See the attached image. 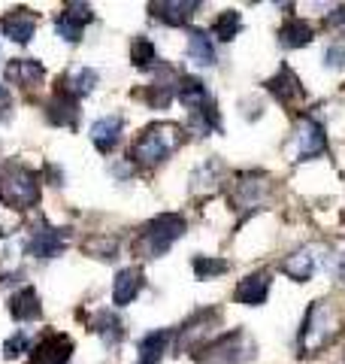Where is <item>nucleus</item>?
Instances as JSON below:
<instances>
[{
  "label": "nucleus",
  "instance_id": "obj_1",
  "mask_svg": "<svg viewBox=\"0 0 345 364\" xmlns=\"http://www.w3.org/2000/svg\"><path fill=\"white\" fill-rule=\"evenodd\" d=\"M342 325H345V306L336 301H315L312 306L306 310L303 316V328H300V337H297V349L300 355H318L327 343H333L339 334H342Z\"/></svg>",
  "mask_w": 345,
  "mask_h": 364
},
{
  "label": "nucleus",
  "instance_id": "obj_2",
  "mask_svg": "<svg viewBox=\"0 0 345 364\" xmlns=\"http://www.w3.org/2000/svg\"><path fill=\"white\" fill-rule=\"evenodd\" d=\"M182 143V128L172 122H164V124H152V128H146L140 136L133 140L131 146V161L140 164V167H155L160 164L167 155H172L179 149Z\"/></svg>",
  "mask_w": 345,
  "mask_h": 364
},
{
  "label": "nucleus",
  "instance_id": "obj_3",
  "mask_svg": "<svg viewBox=\"0 0 345 364\" xmlns=\"http://www.w3.org/2000/svg\"><path fill=\"white\" fill-rule=\"evenodd\" d=\"M0 200L6 203L9 210H31L37 207L40 200V176L28 170L25 164L9 161L0 170Z\"/></svg>",
  "mask_w": 345,
  "mask_h": 364
},
{
  "label": "nucleus",
  "instance_id": "obj_4",
  "mask_svg": "<svg viewBox=\"0 0 345 364\" xmlns=\"http://www.w3.org/2000/svg\"><path fill=\"white\" fill-rule=\"evenodd\" d=\"M182 234H185V219L176 213H160L140 228V237L133 240V252H140L146 258H158V255H164Z\"/></svg>",
  "mask_w": 345,
  "mask_h": 364
},
{
  "label": "nucleus",
  "instance_id": "obj_5",
  "mask_svg": "<svg viewBox=\"0 0 345 364\" xmlns=\"http://www.w3.org/2000/svg\"><path fill=\"white\" fill-rule=\"evenodd\" d=\"M255 340H251L243 328H236V331H227L221 337L209 340L203 349L197 361L200 364H246L248 358H255Z\"/></svg>",
  "mask_w": 345,
  "mask_h": 364
},
{
  "label": "nucleus",
  "instance_id": "obj_6",
  "mask_svg": "<svg viewBox=\"0 0 345 364\" xmlns=\"http://www.w3.org/2000/svg\"><path fill=\"white\" fill-rule=\"evenodd\" d=\"M67 243H70V234L64 231V228H52L45 219H40L37 225V231L31 234V240H28V252L33 258H55V255H61Z\"/></svg>",
  "mask_w": 345,
  "mask_h": 364
},
{
  "label": "nucleus",
  "instance_id": "obj_7",
  "mask_svg": "<svg viewBox=\"0 0 345 364\" xmlns=\"http://www.w3.org/2000/svg\"><path fill=\"white\" fill-rule=\"evenodd\" d=\"M91 18H94V13H91L88 4H67L61 9V16H58V21H55L58 37L67 40V43H79V40H82L85 25Z\"/></svg>",
  "mask_w": 345,
  "mask_h": 364
},
{
  "label": "nucleus",
  "instance_id": "obj_8",
  "mask_svg": "<svg viewBox=\"0 0 345 364\" xmlns=\"http://www.w3.org/2000/svg\"><path fill=\"white\" fill-rule=\"evenodd\" d=\"M73 355V340L67 334H45L31 349V364H67Z\"/></svg>",
  "mask_w": 345,
  "mask_h": 364
},
{
  "label": "nucleus",
  "instance_id": "obj_9",
  "mask_svg": "<svg viewBox=\"0 0 345 364\" xmlns=\"http://www.w3.org/2000/svg\"><path fill=\"white\" fill-rule=\"evenodd\" d=\"M221 318L218 310H200L194 313L185 325H182V334H179V346L182 349H194V346H206V340L212 334V325Z\"/></svg>",
  "mask_w": 345,
  "mask_h": 364
},
{
  "label": "nucleus",
  "instance_id": "obj_10",
  "mask_svg": "<svg viewBox=\"0 0 345 364\" xmlns=\"http://www.w3.org/2000/svg\"><path fill=\"white\" fill-rule=\"evenodd\" d=\"M37 25H40L37 13H31L28 6H18V9H9V13L4 16V21H0V31H4L13 43L28 46L31 37L37 33Z\"/></svg>",
  "mask_w": 345,
  "mask_h": 364
},
{
  "label": "nucleus",
  "instance_id": "obj_11",
  "mask_svg": "<svg viewBox=\"0 0 345 364\" xmlns=\"http://www.w3.org/2000/svg\"><path fill=\"white\" fill-rule=\"evenodd\" d=\"M297 152H300V158H318L327 152L324 128L315 119H303L300 128H297Z\"/></svg>",
  "mask_w": 345,
  "mask_h": 364
},
{
  "label": "nucleus",
  "instance_id": "obj_12",
  "mask_svg": "<svg viewBox=\"0 0 345 364\" xmlns=\"http://www.w3.org/2000/svg\"><path fill=\"white\" fill-rule=\"evenodd\" d=\"M45 119L58 124V128H76L79 100L73 95H67V91H55V97L49 100V107H45Z\"/></svg>",
  "mask_w": 345,
  "mask_h": 364
},
{
  "label": "nucleus",
  "instance_id": "obj_13",
  "mask_svg": "<svg viewBox=\"0 0 345 364\" xmlns=\"http://www.w3.org/2000/svg\"><path fill=\"white\" fill-rule=\"evenodd\" d=\"M121 128H124L121 116H103V119H97L94 124H91V143H94V149L103 152V155H109L115 146H119V140H121Z\"/></svg>",
  "mask_w": 345,
  "mask_h": 364
},
{
  "label": "nucleus",
  "instance_id": "obj_14",
  "mask_svg": "<svg viewBox=\"0 0 345 364\" xmlns=\"http://www.w3.org/2000/svg\"><path fill=\"white\" fill-rule=\"evenodd\" d=\"M270 294V273H248L246 279H239V286L234 289V298L236 304H246V306H261Z\"/></svg>",
  "mask_w": 345,
  "mask_h": 364
},
{
  "label": "nucleus",
  "instance_id": "obj_15",
  "mask_svg": "<svg viewBox=\"0 0 345 364\" xmlns=\"http://www.w3.org/2000/svg\"><path fill=\"white\" fill-rule=\"evenodd\" d=\"M267 88H270V95L275 100H282L285 107L303 100V85H300V79H297V73L291 70V67H282L273 79H267Z\"/></svg>",
  "mask_w": 345,
  "mask_h": 364
},
{
  "label": "nucleus",
  "instance_id": "obj_16",
  "mask_svg": "<svg viewBox=\"0 0 345 364\" xmlns=\"http://www.w3.org/2000/svg\"><path fill=\"white\" fill-rule=\"evenodd\" d=\"M143 291V270L140 267H124L112 279V301L119 306H128L136 294Z\"/></svg>",
  "mask_w": 345,
  "mask_h": 364
},
{
  "label": "nucleus",
  "instance_id": "obj_17",
  "mask_svg": "<svg viewBox=\"0 0 345 364\" xmlns=\"http://www.w3.org/2000/svg\"><path fill=\"white\" fill-rule=\"evenodd\" d=\"M152 9V16L160 18L164 25H172V28H179V25H185V21H191L194 16V9H200L197 0H164V4H152L148 6Z\"/></svg>",
  "mask_w": 345,
  "mask_h": 364
},
{
  "label": "nucleus",
  "instance_id": "obj_18",
  "mask_svg": "<svg viewBox=\"0 0 345 364\" xmlns=\"http://www.w3.org/2000/svg\"><path fill=\"white\" fill-rule=\"evenodd\" d=\"M179 100H182V107H185V109H191V116H197V112H203L206 107L212 104L209 88H206L197 76L179 79Z\"/></svg>",
  "mask_w": 345,
  "mask_h": 364
},
{
  "label": "nucleus",
  "instance_id": "obj_19",
  "mask_svg": "<svg viewBox=\"0 0 345 364\" xmlns=\"http://www.w3.org/2000/svg\"><path fill=\"white\" fill-rule=\"evenodd\" d=\"M6 79L18 88H37L43 82V64L33 58H13L6 64Z\"/></svg>",
  "mask_w": 345,
  "mask_h": 364
},
{
  "label": "nucleus",
  "instance_id": "obj_20",
  "mask_svg": "<svg viewBox=\"0 0 345 364\" xmlns=\"http://www.w3.org/2000/svg\"><path fill=\"white\" fill-rule=\"evenodd\" d=\"M179 91V79H176V73L170 70H164V79H155L152 85H146V91H143V97H146V104L152 107V109H164L170 100H172V95Z\"/></svg>",
  "mask_w": 345,
  "mask_h": 364
},
{
  "label": "nucleus",
  "instance_id": "obj_21",
  "mask_svg": "<svg viewBox=\"0 0 345 364\" xmlns=\"http://www.w3.org/2000/svg\"><path fill=\"white\" fill-rule=\"evenodd\" d=\"M9 313H13V318H18V322H33V318H40L43 313V304H40V294L37 289H21L13 294V301H9Z\"/></svg>",
  "mask_w": 345,
  "mask_h": 364
},
{
  "label": "nucleus",
  "instance_id": "obj_22",
  "mask_svg": "<svg viewBox=\"0 0 345 364\" xmlns=\"http://www.w3.org/2000/svg\"><path fill=\"white\" fill-rule=\"evenodd\" d=\"M312 37H315V31L303 18H288L279 28V43L285 46V49H303V46L312 43Z\"/></svg>",
  "mask_w": 345,
  "mask_h": 364
},
{
  "label": "nucleus",
  "instance_id": "obj_23",
  "mask_svg": "<svg viewBox=\"0 0 345 364\" xmlns=\"http://www.w3.org/2000/svg\"><path fill=\"white\" fill-rule=\"evenodd\" d=\"M282 273H288V277L297 279V282L312 279V273H315V255L309 252V249H297L294 255H288L282 261Z\"/></svg>",
  "mask_w": 345,
  "mask_h": 364
},
{
  "label": "nucleus",
  "instance_id": "obj_24",
  "mask_svg": "<svg viewBox=\"0 0 345 364\" xmlns=\"http://www.w3.org/2000/svg\"><path fill=\"white\" fill-rule=\"evenodd\" d=\"M91 331L100 334V337H103V343H106V346L121 343V337H124L121 318H119V316H112V310H103V313H97L94 318H91Z\"/></svg>",
  "mask_w": 345,
  "mask_h": 364
},
{
  "label": "nucleus",
  "instance_id": "obj_25",
  "mask_svg": "<svg viewBox=\"0 0 345 364\" xmlns=\"http://www.w3.org/2000/svg\"><path fill=\"white\" fill-rule=\"evenodd\" d=\"M188 58L200 67H215V49L206 31H191L188 33Z\"/></svg>",
  "mask_w": 345,
  "mask_h": 364
},
{
  "label": "nucleus",
  "instance_id": "obj_26",
  "mask_svg": "<svg viewBox=\"0 0 345 364\" xmlns=\"http://www.w3.org/2000/svg\"><path fill=\"white\" fill-rule=\"evenodd\" d=\"M170 343V331H152L140 340V358L146 364H155L160 355H164V349Z\"/></svg>",
  "mask_w": 345,
  "mask_h": 364
},
{
  "label": "nucleus",
  "instance_id": "obj_27",
  "mask_svg": "<svg viewBox=\"0 0 345 364\" xmlns=\"http://www.w3.org/2000/svg\"><path fill=\"white\" fill-rule=\"evenodd\" d=\"M239 28H243V18H239L236 9H224V13L212 21V33H215V37L221 40V43L234 40L236 33H239Z\"/></svg>",
  "mask_w": 345,
  "mask_h": 364
},
{
  "label": "nucleus",
  "instance_id": "obj_28",
  "mask_svg": "<svg viewBox=\"0 0 345 364\" xmlns=\"http://www.w3.org/2000/svg\"><path fill=\"white\" fill-rule=\"evenodd\" d=\"M230 264L224 258H212V255H197L194 258V277L197 279H215L221 277V273H227Z\"/></svg>",
  "mask_w": 345,
  "mask_h": 364
},
{
  "label": "nucleus",
  "instance_id": "obj_29",
  "mask_svg": "<svg viewBox=\"0 0 345 364\" xmlns=\"http://www.w3.org/2000/svg\"><path fill=\"white\" fill-rule=\"evenodd\" d=\"M131 61H133V67H152V64L158 61L155 43L140 33V37L133 40V46H131Z\"/></svg>",
  "mask_w": 345,
  "mask_h": 364
},
{
  "label": "nucleus",
  "instance_id": "obj_30",
  "mask_svg": "<svg viewBox=\"0 0 345 364\" xmlns=\"http://www.w3.org/2000/svg\"><path fill=\"white\" fill-rule=\"evenodd\" d=\"M85 252L97 255V258H115V252H119V240L109 234H97L91 237V240H85Z\"/></svg>",
  "mask_w": 345,
  "mask_h": 364
},
{
  "label": "nucleus",
  "instance_id": "obj_31",
  "mask_svg": "<svg viewBox=\"0 0 345 364\" xmlns=\"http://www.w3.org/2000/svg\"><path fill=\"white\" fill-rule=\"evenodd\" d=\"M18 228V213L9 210L4 200H0V237H9Z\"/></svg>",
  "mask_w": 345,
  "mask_h": 364
},
{
  "label": "nucleus",
  "instance_id": "obj_32",
  "mask_svg": "<svg viewBox=\"0 0 345 364\" xmlns=\"http://www.w3.org/2000/svg\"><path fill=\"white\" fill-rule=\"evenodd\" d=\"M25 349H28V334H16V337H9V340H6L4 355H6V358H18Z\"/></svg>",
  "mask_w": 345,
  "mask_h": 364
},
{
  "label": "nucleus",
  "instance_id": "obj_33",
  "mask_svg": "<svg viewBox=\"0 0 345 364\" xmlns=\"http://www.w3.org/2000/svg\"><path fill=\"white\" fill-rule=\"evenodd\" d=\"M327 67H333V70H339V67H345V46L342 43H333L327 49Z\"/></svg>",
  "mask_w": 345,
  "mask_h": 364
},
{
  "label": "nucleus",
  "instance_id": "obj_34",
  "mask_svg": "<svg viewBox=\"0 0 345 364\" xmlns=\"http://www.w3.org/2000/svg\"><path fill=\"white\" fill-rule=\"evenodd\" d=\"M327 28H330V31H336V33H345V6L333 9V13L327 16Z\"/></svg>",
  "mask_w": 345,
  "mask_h": 364
},
{
  "label": "nucleus",
  "instance_id": "obj_35",
  "mask_svg": "<svg viewBox=\"0 0 345 364\" xmlns=\"http://www.w3.org/2000/svg\"><path fill=\"white\" fill-rule=\"evenodd\" d=\"M13 107V97H9V88L0 85V119H6V109Z\"/></svg>",
  "mask_w": 345,
  "mask_h": 364
},
{
  "label": "nucleus",
  "instance_id": "obj_36",
  "mask_svg": "<svg viewBox=\"0 0 345 364\" xmlns=\"http://www.w3.org/2000/svg\"><path fill=\"white\" fill-rule=\"evenodd\" d=\"M339 277H342V279H345V255H342V258H339Z\"/></svg>",
  "mask_w": 345,
  "mask_h": 364
},
{
  "label": "nucleus",
  "instance_id": "obj_37",
  "mask_svg": "<svg viewBox=\"0 0 345 364\" xmlns=\"http://www.w3.org/2000/svg\"><path fill=\"white\" fill-rule=\"evenodd\" d=\"M140 364H146V361H140Z\"/></svg>",
  "mask_w": 345,
  "mask_h": 364
}]
</instances>
